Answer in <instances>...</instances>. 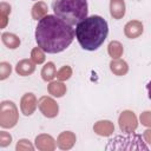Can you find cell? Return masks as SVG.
I'll list each match as a JSON object with an SVG mask.
<instances>
[{"label":"cell","mask_w":151,"mask_h":151,"mask_svg":"<svg viewBox=\"0 0 151 151\" xmlns=\"http://www.w3.org/2000/svg\"><path fill=\"white\" fill-rule=\"evenodd\" d=\"M74 39V29L71 25L57 15H46L38 21L35 40L38 46L47 53H59L66 50Z\"/></svg>","instance_id":"1"},{"label":"cell","mask_w":151,"mask_h":151,"mask_svg":"<svg viewBox=\"0 0 151 151\" xmlns=\"http://www.w3.org/2000/svg\"><path fill=\"white\" fill-rule=\"evenodd\" d=\"M109 34L105 19L99 15L86 17L76 25V38L79 45L87 51H94L101 46Z\"/></svg>","instance_id":"2"},{"label":"cell","mask_w":151,"mask_h":151,"mask_svg":"<svg viewBox=\"0 0 151 151\" xmlns=\"http://www.w3.org/2000/svg\"><path fill=\"white\" fill-rule=\"evenodd\" d=\"M52 9L54 15L72 26L87 17L88 6L86 0H53Z\"/></svg>","instance_id":"3"},{"label":"cell","mask_w":151,"mask_h":151,"mask_svg":"<svg viewBox=\"0 0 151 151\" xmlns=\"http://www.w3.org/2000/svg\"><path fill=\"white\" fill-rule=\"evenodd\" d=\"M147 145L143 142L142 136L127 133V136H116L109 140L105 150H147Z\"/></svg>","instance_id":"4"},{"label":"cell","mask_w":151,"mask_h":151,"mask_svg":"<svg viewBox=\"0 0 151 151\" xmlns=\"http://www.w3.org/2000/svg\"><path fill=\"white\" fill-rule=\"evenodd\" d=\"M19 113L15 104L9 100H5L0 106V125L5 129H11L17 125Z\"/></svg>","instance_id":"5"},{"label":"cell","mask_w":151,"mask_h":151,"mask_svg":"<svg viewBox=\"0 0 151 151\" xmlns=\"http://www.w3.org/2000/svg\"><path fill=\"white\" fill-rule=\"evenodd\" d=\"M118 123H119V127L123 132L125 133H132L136 131L137 126H138V122H137V117L132 111H123L118 118Z\"/></svg>","instance_id":"6"},{"label":"cell","mask_w":151,"mask_h":151,"mask_svg":"<svg viewBox=\"0 0 151 151\" xmlns=\"http://www.w3.org/2000/svg\"><path fill=\"white\" fill-rule=\"evenodd\" d=\"M38 107L40 110V112L47 117V118H53L58 114L59 107L58 104L55 103L54 99H52L51 97H41L38 101Z\"/></svg>","instance_id":"7"},{"label":"cell","mask_w":151,"mask_h":151,"mask_svg":"<svg viewBox=\"0 0 151 151\" xmlns=\"http://www.w3.org/2000/svg\"><path fill=\"white\" fill-rule=\"evenodd\" d=\"M38 105L37 98L33 93H25L20 100V109L25 116H31L35 111Z\"/></svg>","instance_id":"8"},{"label":"cell","mask_w":151,"mask_h":151,"mask_svg":"<svg viewBox=\"0 0 151 151\" xmlns=\"http://www.w3.org/2000/svg\"><path fill=\"white\" fill-rule=\"evenodd\" d=\"M76 134L71 131H65V132H61L59 136H58V139H57V145L59 149L61 150H68L71 149L74 143H76Z\"/></svg>","instance_id":"9"},{"label":"cell","mask_w":151,"mask_h":151,"mask_svg":"<svg viewBox=\"0 0 151 151\" xmlns=\"http://www.w3.org/2000/svg\"><path fill=\"white\" fill-rule=\"evenodd\" d=\"M35 146L41 151H53L55 149V142L50 134H39L35 138Z\"/></svg>","instance_id":"10"},{"label":"cell","mask_w":151,"mask_h":151,"mask_svg":"<svg viewBox=\"0 0 151 151\" xmlns=\"http://www.w3.org/2000/svg\"><path fill=\"white\" fill-rule=\"evenodd\" d=\"M124 33L130 39L138 38L143 33V24L140 21H138V20H131L125 25Z\"/></svg>","instance_id":"11"},{"label":"cell","mask_w":151,"mask_h":151,"mask_svg":"<svg viewBox=\"0 0 151 151\" xmlns=\"http://www.w3.org/2000/svg\"><path fill=\"white\" fill-rule=\"evenodd\" d=\"M93 131L99 136L109 137L113 133L114 126L110 120H99L93 125Z\"/></svg>","instance_id":"12"},{"label":"cell","mask_w":151,"mask_h":151,"mask_svg":"<svg viewBox=\"0 0 151 151\" xmlns=\"http://www.w3.org/2000/svg\"><path fill=\"white\" fill-rule=\"evenodd\" d=\"M34 61L33 60H29V59H22L20 60L17 66H15V72L19 74V76H22V77H26V76H29L34 72L35 70V66H34Z\"/></svg>","instance_id":"13"},{"label":"cell","mask_w":151,"mask_h":151,"mask_svg":"<svg viewBox=\"0 0 151 151\" xmlns=\"http://www.w3.org/2000/svg\"><path fill=\"white\" fill-rule=\"evenodd\" d=\"M110 13L113 19L119 20L125 14V2L124 0H111L110 1Z\"/></svg>","instance_id":"14"},{"label":"cell","mask_w":151,"mask_h":151,"mask_svg":"<svg viewBox=\"0 0 151 151\" xmlns=\"http://www.w3.org/2000/svg\"><path fill=\"white\" fill-rule=\"evenodd\" d=\"M110 68H111L112 73L116 76H124L129 71V66H127L126 61H124L122 59H112V61L110 63Z\"/></svg>","instance_id":"15"},{"label":"cell","mask_w":151,"mask_h":151,"mask_svg":"<svg viewBox=\"0 0 151 151\" xmlns=\"http://www.w3.org/2000/svg\"><path fill=\"white\" fill-rule=\"evenodd\" d=\"M47 90H48L50 94H52L53 97H57V98H60L66 93V86L61 81H51Z\"/></svg>","instance_id":"16"},{"label":"cell","mask_w":151,"mask_h":151,"mask_svg":"<svg viewBox=\"0 0 151 151\" xmlns=\"http://www.w3.org/2000/svg\"><path fill=\"white\" fill-rule=\"evenodd\" d=\"M47 5L42 1H38L32 7V18L34 20H41L44 17L47 15Z\"/></svg>","instance_id":"17"},{"label":"cell","mask_w":151,"mask_h":151,"mask_svg":"<svg viewBox=\"0 0 151 151\" xmlns=\"http://www.w3.org/2000/svg\"><path fill=\"white\" fill-rule=\"evenodd\" d=\"M1 40H2V42L5 44V46H7L8 48H12V50L19 47V45H20V39H19V37H17L15 34L9 33V32L2 33Z\"/></svg>","instance_id":"18"},{"label":"cell","mask_w":151,"mask_h":151,"mask_svg":"<svg viewBox=\"0 0 151 151\" xmlns=\"http://www.w3.org/2000/svg\"><path fill=\"white\" fill-rule=\"evenodd\" d=\"M107 52L110 54V57L112 59H119L124 52V48H123V45L119 42V41H111L107 46Z\"/></svg>","instance_id":"19"},{"label":"cell","mask_w":151,"mask_h":151,"mask_svg":"<svg viewBox=\"0 0 151 151\" xmlns=\"http://www.w3.org/2000/svg\"><path fill=\"white\" fill-rule=\"evenodd\" d=\"M55 74H57V71H55V66H54V64L53 63H47L44 67H42V70H41V77H42V79L45 80V81H51L54 77H55Z\"/></svg>","instance_id":"20"},{"label":"cell","mask_w":151,"mask_h":151,"mask_svg":"<svg viewBox=\"0 0 151 151\" xmlns=\"http://www.w3.org/2000/svg\"><path fill=\"white\" fill-rule=\"evenodd\" d=\"M31 58L32 60L35 63V64H42L45 61V54H44V51L38 46V47H34L31 52Z\"/></svg>","instance_id":"21"},{"label":"cell","mask_w":151,"mask_h":151,"mask_svg":"<svg viewBox=\"0 0 151 151\" xmlns=\"http://www.w3.org/2000/svg\"><path fill=\"white\" fill-rule=\"evenodd\" d=\"M71 76H72V68L70 67V66H63L59 71H57V74H55V77L60 80V81H64V80H67V79H70L71 78Z\"/></svg>","instance_id":"22"},{"label":"cell","mask_w":151,"mask_h":151,"mask_svg":"<svg viewBox=\"0 0 151 151\" xmlns=\"http://www.w3.org/2000/svg\"><path fill=\"white\" fill-rule=\"evenodd\" d=\"M11 72H12V67L9 63H6V61L0 63V79L1 80H5L6 78H8L11 76Z\"/></svg>","instance_id":"23"},{"label":"cell","mask_w":151,"mask_h":151,"mask_svg":"<svg viewBox=\"0 0 151 151\" xmlns=\"http://www.w3.org/2000/svg\"><path fill=\"white\" fill-rule=\"evenodd\" d=\"M17 151H33V145L29 143V140H27V139H20L19 142H18V144H17Z\"/></svg>","instance_id":"24"},{"label":"cell","mask_w":151,"mask_h":151,"mask_svg":"<svg viewBox=\"0 0 151 151\" xmlns=\"http://www.w3.org/2000/svg\"><path fill=\"white\" fill-rule=\"evenodd\" d=\"M11 142H12V136L6 131H1L0 132V146L6 147L7 145L11 144Z\"/></svg>","instance_id":"25"},{"label":"cell","mask_w":151,"mask_h":151,"mask_svg":"<svg viewBox=\"0 0 151 151\" xmlns=\"http://www.w3.org/2000/svg\"><path fill=\"white\" fill-rule=\"evenodd\" d=\"M140 123L144 126L151 127V111H145L140 114Z\"/></svg>","instance_id":"26"},{"label":"cell","mask_w":151,"mask_h":151,"mask_svg":"<svg viewBox=\"0 0 151 151\" xmlns=\"http://www.w3.org/2000/svg\"><path fill=\"white\" fill-rule=\"evenodd\" d=\"M9 13H11V6L6 2H1L0 4V15L7 17Z\"/></svg>","instance_id":"27"},{"label":"cell","mask_w":151,"mask_h":151,"mask_svg":"<svg viewBox=\"0 0 151 151\" xmlns=\"http://www.w3.org/2000/svg\"><path fill=\"white\" fill-rule=\"evenodd\" d=\"M143 137H144L145 142H146L149 145H151V129L145 130V131H144V133H143Z\"/></svg>","instance_id":"28"},{"label":"cell","mask_w":151,"mask_h":151,"mask_svg":"<svg viewBox=\"0 0 151 151\" xmlns=\"http://www.w3.org/2000/svg\"><path fill=\"white\" fill-rule=\"evenodd\" d=\"M146 88H147V93H149V99H151V80L147 83Z\"/></svg>","instance_id":"29"}]
</instances>
